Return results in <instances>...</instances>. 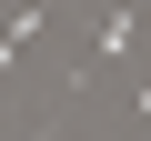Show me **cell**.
<instances>
[{"label":"cell","mask_w":151,"mask_h":141,"mask_svg":"<svg viewBox=\"0 0 151 141\" xmlns=\"http://www.w3.org/2000/svg\"><path fill=\"white\" fill-rule=\"evenodd\" d=\"M131 111H141V121H151V81H141V91H131Z\"/></svg>","instance_id":"7a4b0ae2"},{"label":"cell","mask_w":151,"mask_h":141,"mask_svg":"<svg viewBox=\"0 0 151 141\" xmlns=\"http://www.w3.org/2000/svg\"><path fill=\"white\" fill-rule=\"evenodd\" d=\"M131 30H141V20H131V10H111V20L91 30V60H131Z\"/></svg>","instance_id":"6da1fadb"}]
</instances>
